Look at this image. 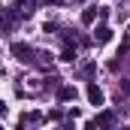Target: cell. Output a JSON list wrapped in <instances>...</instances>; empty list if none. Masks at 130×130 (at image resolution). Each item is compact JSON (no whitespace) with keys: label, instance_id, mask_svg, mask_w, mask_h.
Instances as JSON below:
<instances>
[{"label":"cell","instance_id":"cell-10","mask_svg":"<svg viewBox=\"0 0 130 130\" xmlns=\"http://www.w3.org/2000/svg\"><path fill=\"white\" fill-rule=\"evenodd\" d=\"M76 3H82V0H76Z\"/></svg>","mask_w":130,"mask_h":130},{"label":"cell","instance_id":"cell-3","mask_svg":"<svg viewBox=\"0 0 130 130\" xmlns=\"http://www.w3.org/2000/svg\"><path fill=\"white\" fill-rule=\"evenodd\" d=\"M58 100H61V103H70V100H76V88H70V85L58 88Z\"/></svg>","mask_w":130,"mask_h":130},{"label":"cell","instance_id":"cell-1","mask_svg":"<svg viewBox=\"0 0 130 130\" xmlns=\"http://www.w3.org/2000/svg\"><path fill=\"white\" fill-rule=\"evenodd\" d=\"M12 55H15V61H21V64H30L33 61V48L24 45V42H15V45H12Z\"/></svg>","mask_w":130,"mask_h":130},{"label":"cell","instance_id":"cell-8","mask_svg":"<svg viewBox=\"0 0 130 130\" xmlns=\"http://www.w3.org/2000/svg\"><path fill=\"white\" fill-rule=\"evenodd\" d=\"M127 42H130V27L124 30V45H127Z\"/></svg>","mask_w":130,"mask_h":130},{"label":"cell","instance_id":"cell-2","mask_svg":"<svg viewBox=\"0 0 130 130\" xmlns=\"http://www.w3.org/2000/svg\"><path fill=\"white\" fill-rule=\"evenodd\" d=\"M85 97H88V103H91V106H103V91H100L94 82L85 88Z\"/></svg>","mask_w":130,"mask_h":130},{"label":"cell","instance_id":"cell-9","mask_svg":"<svg viewBox=\"0 0 130 130\" xmlns=\"http://www.w3.org/2000/svg\"><path fill=\"white\" fill-rule=\"evenodd\" d=\"M45 3H64V0H45Z\"/></svg>","mask_w":130,"mask_h":130},{"label":"cell","instance_id":"cell-7","mask_svg":"<svg viewBox=\"0 0 130 130\" xmlns=\"http://www.w3.org/2000/svg\"><path fill=\"white\" fill-rule=\"evenodd\" d=\"M94 18H97V9H94V6L82 12V24H94Z\"/></svg>","mask_w":130,"mask_h":130},{"label":"cell","instance_id":"cell-5","mask_svg":"<svg viewBox=\"0 0 130 130\" xmlns=\"http://www.w3.org/2000/svg\"><path fill=\"white\" fill-rule=\"evenodd\" d=\"M94 124H100V127H112V124H115V115H112V112H100Z\"/></svg>","mask_w":130,"mask_h":130},{"label":"cell","instance_id":"cell-4","mask_svg":"<svg viewBox=\"0 0 130 130\" xmlns=\"http://www.w3.org/2000/svg\"><path fill=\"white\" fill-rule=\"evenodd\" d=\"M33 12V0H18L15 3V15H30Z\"/></svg>","mask_w":130,"mask_h":130},{"label":"cell","instance_id":"cell-6","mask_svg":"<svg viewBox=\"0 0 130 130\" xmlns=\"http://www.w3.org/2000/svg\"><path fill=\"white\" fill-rule=\"evenodd\" d=\"M94 36H97V42H109V39H112V30H109V27H97Z\"/></svg>","mask_w":130,"mask_h":130}]
</instances>
